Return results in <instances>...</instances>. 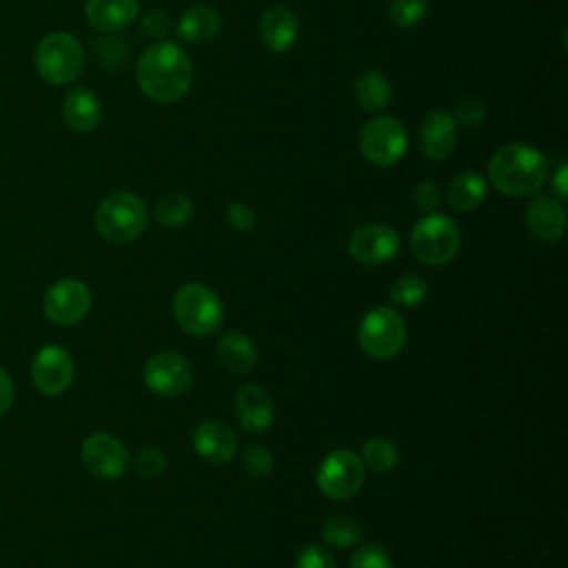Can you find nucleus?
<instances>
[{"mask_svg":"<svg viewBox=\"0 0 568 568\" xmlns=\"http://www.w3.org/2000/svg\"><path fill=\"white\" fill-rule=\"evenodd\" d=\"M193 78V62L178 42L160 40L146 47L138 58V87L146 98L155 102L171 104L182 100L189 93Z\"/></svg>","mask_w":568,"mask_h":568,"instance_id":"1","label":"nucleus"},{"mask_svg":"<svg viewBox=\"0 0 568 568\" xmlns=\"http://www.w3.org/2000/svg\"><path fill=\"white\" fill-rule=\"evenodd\" d=\"M488 178L499 193L508 197H528L546 184L548 160L539 149L526 142H508L493 153Z\"/></svg>","mask_w":568,"mask_h":568,"instance_id":"2","label":"nucleus"},{"mask_svg":"<svg viewBox=\"0 0 568 568\" xmlns=\"http://www.w3.org/2000/svg\"><path fill=\"white\" fill-rule=\"evenodd\" d=\"M149 226V211L140 195L131 191L109 193L95 211L98 233L113 244L138 240Z\"/></svg>","mask_w":568,"mask_h":568,"instance_id":"3","label":"nucleus"},{"mask_svg":"<svg viewBox=\"0 0 568 568\" xmlns=\"http://www.w3.org/2000/svg\"><path fill=\"white\" fill-rule=\"evenodd\" d=\"M171 311L180 328L195 337L213 335L224 324V304L220 295L200 282L180 286L173 295Z\"/></svg>","mask_w":568,"mask_h":568,"instance_id":"4","label":"nucleus"},{"mask_svg":"<svg viewBox=\"0 0 568 568\" xmlns=\"http://www.w3.org/2000/svg\"><path fill=\"white\" fill-rule=\"evenodd\" d=\"M36 71L49 84H69L84 71V49L69 31H51L36 47Z\"/></svg>","mask_w":568,"mask_h":568,"instance_id":"5","label":"nucleus"},{"mask_svg":"<svg viewBox=\"0 0 568 568\" xmlns=\"http://www.w3.org/2000/svg\"><path fill=\"white\" fill-rule=\"evenodd\" d=\"M462 246V233L453 217L444 213H426L410 231L413 255L428 266L448 264Z\"/></svg>","mask_w":568,"mask_h":568,"instance_id":"6","label":"nucleus"},{"mask_svg":"<svg viewBox=\"0 0 568 568\" xmlns=\"http://www.w3.org/2000/svg\"><path fill=\"white\" fill-rule=\"evenodd\" d=\"M406 322L390 306L371 308L357 328L362 351L373 359H390L406 344Z\"/></svg>","mask_w":568,"mask_h":568,"instance_id":"7","label":"nucleus"},{"mask_svg":"<svg viewBox=\"0 0 568 568\" xmlns=\"http://www.w3.org/2000/svg\"><path fill=\"white\" fill-rule=\"evenodd\" d=\"M359 149L371 164L393 166L408 149V133L397 118L375 115L359 133Z\"/></svg>","mask_w":568,"mask_h":568,"instance_id":"8","label":"nucleus"},{"mask_svg":"<svg viewBox=\"0 0 568 568\" xmlns=\"http://www.w3.org/2000/svg\"><path fill=\"white\" fill-rule=\"evenodd\" d=\"M366 477L362 457L351 448L331 450L317 468V488L328 499H351L359 493Z\"/></svg>","mask_w":568,"mask_h":568,"instance_id":"9","label":"nucleus"},{"mask_svg":"<svg viewBox=\"0 0 568 568\" xmlns=\"http://www.w3.org/2000/svg\"><path fill=\"white\" fill-rule=\"evenodd\" d=\"M142 379L151 393L160 397H178L191 388L193 368L184 355L162 351L146 359L142 368Z\"/></svg>","mask_w":568,"mask_h":568,"instance_id":"10","label":"nucleus"},{"mask_svg":"<svg viewBox=\"0 0 568 568\" xmlns=\"http://www.w3.org/2000/svg\"><path fill=\"white\" fill-rule=\"evenodd\" d=\"M89 308H91V291L84 282L73 277H64L51 284L42 300L44 315L51 322L62 326L78 324L80 320L87 317Z\"/></svg>","mask_w":568,"mask_h":568,"instance_id":"11","label":"nucleus"},{"mask_svg":"<svg viewBox=\"0 0 568 568\" xmlns=\"http://www.w3.org/2000/svg\"><path fill=\"white\" fill-rule=\"evenodd\" d=\"M348 253L364 266L386 264L399 253V235L395 229L379 222L362 224L348 237Z\"/></svg>","mask_w":568,"mask_h":568,"instance_id":"12","label":"nucleus"},{"mask_svg":"<svg viewBox=\"0 0 568 568\" xmlns=\"http://www.w3.org/2000/svg\"><path fill=\"white\" fill-rule=\"evenodd\" d=\"M75 375V366H73V357L67 348L58 346V344H47L38 351V355L33 357V366H31V377L36 388L42 395L55 397L60 393H64Z\"/></svg>","mask_w":568,"mask_h":568,"instance_id":"13","label":"nucleus"},{"mask_svg":"<svg viewBox=\"0 0 568 568\" xmlns=\"http://www.w3.org/2000/svg\"><path fill=\"white\" fill-rule=\"evenodd\" d=\"M80 459L84 468L102 479H118L129 466L126 448L109 433H93L82 442Z\"/></svg>","mask_w":568,"mask_h":568,"instance_id":"14","label":"nucleus"},{"mask_svg":"<svg viewBox=\"0 0 568 568\" xmlns=\"http://www.w3.org/2000/svg\"><path fill=\"white\" fill-rule=\"evenodd\" d=\"M417 142H419V151L428 160H433V162L446 160L457 144V122H455L453 113H448L444 109H435V111L426 113L419 124Z\"/></svg>","mask_w":568,"mask_h":568,"instance_id":"15","label":"nucleus"},{"mask_svg":"<svg viewBox=\"0 0 568 568\" xmlns=\"http://www.w3.org/2000/svg\"><path fill=\"white\" fill-rule=\"evenodd\" d=\"M193 448L195 453L211 462V464H226L237 453V437L235 433L217 419H204L193 428Z\"/></svg>","mask_w":568,"mask_h":568,"instance_id":"16","label":"nucleus"},{"mask_svg":"<svg viewBox=\"0 0 568 568\" xmlns=\"http://www.w3.org/2000/svg\"><path fill=\"white\" fill-rule=\"evenodd\" d=\"M233 406H235V415L246 433L260 435L273 426L275 408H273V399L266 393V388H262L257 384L242 386L235 393Z\"/></svg>","mask_w":568,"mask_h":568,"instance_id":"17","label":"nucleus"},{"mask_svg":"<svg viewBox=\"0 0 568 568\" xmlns=\"http://www.w3.org/2000/svg\"><path fill=\"white\" fill-rule=\"evenodd\" d=\"M528 233L539 242H557L566 231L564 204L550 195H535L526 206Z\"/></svg>","mask_w":568,"mask_h":568,"instance_id":"18","label":"nucleus"},{"mask_svg":"<svg viewBox=\"0 0 568 568\" xmlns=\"http://www.w3.org/2000/svg\"><path fill=\"white\" fill-rule=\"evenodd\" d=\"M300 33V20L284 4L268 7L260 18V38L273 53H286Z\"/></svg>","mask_w":568,"mask_h":568,"instance_id":"19","label":"nucleus"},{"mask_svg":"<svg viewBox=\"0 0 568 568\" xmlns=\"http://www.w3.org/2000/svg\"><path fill=\"white\" fill-rule=\"evenodd\" d=\"M138 13L140 0H87L84 7L87 22L102 33H115L129 27Z\"/></svg>","mask_w":568,"mask_h":568,"instance_id":"20","label":"nucleus"},{"mask_svg":"<svg viewBox=\"0 0 568 568\" xmlns=\"http://www.w3.org/2000/svg\"><path fill=\"white\" fill-rule=\"evenodd\" d=\"M62 118L78 133L93 131L102 120V104L87 87H73L62 98Z\"/></svg>","mask_w":568,"mask_h":568,"instance_id":"21","label":"nucleus"},{"mask_svg":"<svg viewBox=\"0 0 568 568\" xmlns=\"http://www.w3.org/2000/svg\"><path fill=\"white\" fill-rule=\"evenodd\" d=\"M215 353H217L220 364H222L226 371L235 373V375H244V373L253 371L255 364H257V348H255V342H253L248 335L240 333V331H229V333H224V335L220 337V342H217Z\"/></svg>","mask_w":568,"mask_h":568,"instance_id":"22","label":"nucleus"},{"mask_svg":"<svg viewBox=\"0 0 568 568\" xmlns=\"http://www.w3.org/2000/svg\"><path fill=\"white\" fill-rule=\"evenodd\" d=\"M486 193H488V184H486L484 175H479L475 171H462L450 180V184L446 189V202L453 211L468 213V211H475L484 202Z\"/></svg>","mask_w":568,"mask_h":568,"instance_id":"23","label":"nucleus"},{"mask_svg":"<svg viewBox=\"0 0 568 568\" xmlns=\"http://www.w3.org/2000/svg\"><path fill=\"white\" fill-rule=\"evenodd\" d=\"M222 29V18L213 7L195 4L178 20V36L186 42H209Z\"/></svg>","mask_w":568,"mask_h":568,"instance_id":"24","label":"nucleus"},{"mask_svg":"<svg viewBox=\"0 0 568 568\" xmlns=\"http://www.w3.org/2000/svg\"><path fill=\"white\" fill-rule=\"evenodd\" d=\"M353 89H355V98L364 111L377 113V111H384L386 104L390 102V82L379 71H373V69L362 71L357 75Z\"/></svg>","mask_w":568,"mask_h":568,"instance_id":"25","label":"nucleus"},{"mask_svg":"<svg viewBox=\"0 0 568 568\" xmlns=\"http://www.w3.org/2000/svg\"><path fill=\"white\" fill-rule=\"evenodd\" d=\"M362 462L366 468L375 470V473H393L399 464V450L393 442L384 439V437H371L364 442L362 446Z\"/></svg>","mask_w":568,"mask_h":568,"instance_id":"26","label":"nucleus"},{"mask_svg":"<svg viewBox=\"0 0 568 568\" xmlns=\"http://www.w3.org/2000/svg\"><path fill=\"white\" fill-rule=\"evenodd\" d=\"M153 215L162 226H184L193 215V202L184 193H166L155 202Z\"/></svg>","mask_w":568,"mask_h":568,"instance_id":"27","label":"nucleus"},{"mask_svg":"<svg viewBox=\"0 0 568 568\" xmlns=\"http://www.w3.org/2000/svg\"><path fill=\"white\" fill-rule=\"evenodd\" d=\"M426 295H428V282L417 273L399 275L388 288L390 302L397 306H404V308L422 304L426 300Z\"/></svg>","mask_w":568,"mask_h":568,"instance_id":"28","label":"nucleus"},{"mask_svg":"<svg viewBox=\"0 0 568 568\" xmlns=\"http://www.w3.org/2000/svg\"><path fill=\"white\" fill-rule=\"evenodd\" d=\"M322 537L328 546L348 548L362 539V526L346 515H335V517L326 519V524L322 528Z\"/></svg>","mask_w":568,"mask_h":568,"instance_id":"29","label":"nucleus"},{"mask_svg":"<svg viewBox=\"0 0 568 568\" xmlns=\"http://www.w3.org/2000/svg\"><path fill=\"white\" fill-rule=\"evenodd\" d=\"M428 13V0H393L388 7V18L393 24L408 29L424 20Z\"/></svg>","mask_w":568,"mask_h":568,"instance_id":"30","label":"nucleus"},{"mask_svg":"<svg viewBox=\"0 0 568 568\" xmlns=\"http://www.w3.org/2000/svg\"><path fill=\"white\" fill-rule=\"evenodd\" d=\"M242 464L246 473L253 477H266L273 473V466H275L271 450L262 444H248L242 455Z\"/></svg>","mask_w":568,"mask_h":568,"instance_id":"31","label":"nucleus"},{"mask_svg":"<svg viewBox=\"0 0 568 568\" xmlns=\"http://www.w3.org/2000/svg\"><path fill=\"white\" fill-rule=\"evenodd\" d=\"M348 568H395L390 555L379 544H364L351 557Z\"/></svg>","mask_w":568,"mask_h":568,"instance_id":"32","label":"nucleus"},{"mask_svg":"<svg viewBox=\"0 0 568 568\" xmlns=\"http://www.w3.org/2000/svg\"><path fill=\"white\" fill-rule=\"evenodd\" d=\"M486 102L481 98H475V95H468V98H462L455 106V122L457 124H464V126H479L484 120H486Z\"/></svg>","mask_w":568,"mask_h":568,"instance_id":"33","label":"nucleus"},{"mask_svg":"<svg viewBox=\"0 0 568 568\" xmlns=\"http://www.w3.org/2000/svg\"><path fill=\"white\" fill-rule=\"evenodd\" d=\"M133 468L142 477H160L166 470V457L158 448H142L133 457Z\"/></svg>","mask_w":568,"mask_h":568,"instance_id":"34","label":"nucleus"},{"mask_svg":"<svg viewBox=\"0 0 568 568\" xmlns=\"http://www.w3.org/2000/svg\"><path fill=\"white\" fill-rule=\"evenodd\" d=\"M295 568H335V559L324 546L308 544L300 550Z\"/></svg>","mask_w":568,"mask_h":568,"instance_id":"35","label":"nucleus"},{"mask_svg":"<svg viewBox=\"0 0 568 568\" xmlns=\"http://www.w3.org/2000/svg\"><path fill=\"white\" fill-rule=\"evenodd\" d=\"M226 222L231 229L240 231V233H246V231H253L255 224H257V215L255 211L244 204V202H231L226 206Z\"/></svg>","mask_w":568,"mask_h":568,"instance_id":"36","label":"nucleus"},{"mask_svg":"<svg viewBox=\"0 0 568 568\" xmlns=\"http://www.w3.org/2000/svg\"><path fill=\"white\" fill-rule=\"evenodd\" d=\"M413 200L422 211L433 213L442 202V191L433 180H422L413 191Z\"/></svg>","mask_w":568,"mask_h":568,"instance_id":"37","label":"nucleus"},{"mask_svg":"<svg viewBox=\"0 0 568 568\" xmlns=\"http://www.w3.org/2000/svg\"><path fill=\"white\" fill-rule=\"evenodd\" d=\"M140 31H142L146 38H162V36L169 31V18H166V13H162V11H149V13L142 18Z\"/></svg>","mask_w":568,"mask_h":568,"instance_id":"38","label":"nucleus"},{"mask_svg":"<svg viewBox=\"0 0 568 568\" xmlns=\"http://www.w3.org/2000/svg\"><path fill=\"white\" fill-rule=\"evenodd\" d=\"M13 404V382L7 371L0 368V417L11 408Z\"/></svg>","mask_w":568,"mask_h":568,"instance_id":"39","label":"nucleus"},{"mask_svg":"<svg viewBox=\"0 0 568 568\" xmlns=\"http://www.w3.org/2000/svg\"><path fill=\"white\" fill-rule=\"evenodd\" d=\"M566 182H568V166H566V164H559L557 171H555V175H552V191H555V195L559 197V202H564V200L568 197V186H566Z\"/></svg>","mask_w":568,"mask_h":568,"instance_id":"40","label":"nucleus"}]
</instances>
